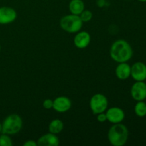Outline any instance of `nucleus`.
<instances>
[{"instance_id": "11", "label": "nucleus", "mask_w": 146, "mask_h": 146, "mask_svg": "<svg viewBox=\"0 0 146 146\" xmlns=\"http://www.w3.org/2000/svg\"><path fill=\"white\" fill-rule=\"evenodd\" d=\"M91 42V36L87 31H82L77 32L74 39V45L80 49L85 48Z\"/></svg>"}, {"instance_id": "16", "label": "nucleus", "mask_w": 146, "mask_h": 146, "mask_svg": "<svg viewBox=\"0 0 146 146\" xmlns=\"http://www.w3.org/2000/svg\"><path fill=\"white\" fill-rule=\"evenodd\" d=\"M134 111L137 116L144 117L146 115V104L143 101H140L137 102L135 104Z\"/></svg>"}, {"instance_id": "13", "label": "nucleus", "mask_w": 146, "mask_h": 146, "mask_svg": "<svg viewBox=\"0 0 146 146\" xmlns=\"http://www.w3.org/2000/svg\"><path fill=\"white\" fill-rule=\"evenodd\" d=\"M131 66L127 62L119 63L115 68V75L120 80H126L131 76Z\"/></svg>"}, {"instance_id": "23", "label": "nucleus", "mask_w": 146, "mask_h": 146, "mask_svg": "<svg viewBox=\"0 0 146 146\" xmlns=\"http://www.w3.org/2000/svg\"><path fill=\"white\" fill-rule=\"evenodd\" d=\"M2 133V123H0V133Z\"/></svg>"}, {"instance_id": "3", "label": "nucleus", "mask_w": 146, "mask_h": 146, "mask_svg": "<svg viewBox=\"0 0 146 146\" xmlns=\"http://www.w3.org/2000/svg\"><path fill=\"white\" fill-rule=\"evenodd\" d=\"M23 121L17 114H11L6 117L2 123V133L14 135L19 132L22 128Z\"/></svg>"}, {"instance_id": "24", "label": "nucleus", "mask_w": 146, "mask_h": 146, "mask_svg": "<svg viewBox=\"0 0 146 146\" xmlns=\"http://www.w3.org/2000/svg\"><path fill=\"white\" fill-rule=\"evenodd\" d=\"M139 1H141V2H146V0H138Z\"/></svg>"}, {"instance_id": "1", "label": "nucleus", "mask_w": 146, "mask_h": 146, "mask_svg": "<svg viewBox=\"0 0 146 146\" xmlns=\"http://www.w3.org/2000/svg\"><path fill=\"white\" fill-rule=\"evenodd\" d=\"M111 58L117 63L128 62L133 57V51L131 46L125 40H117L113 43L110 49Z\"/></svg>"}, {"instance_id": "26", "label": "nucleus", "mask_w": 146, "mask_h": 146, "mask_svg": "<svg viewBox=\"0 0 146 146\" xmlns=\"http://www.w3.org/2000/svg\"><path fill=\"white\" fill-rule=\"evenodd\" d=\"M125 1H130V0H125Z\"/></svg>"}, {"instance_id": "14", "label": "nucleus", "mask_w": 146, "mask_h": 146, "mask_svg": "<svg viewBox=\"0 0 146 146\" xmlns=\"http://www.w3.org/2000/svg\"><path fill=\"white\" fill-rule=\"evenodd\" d=\"M70 12L75 15H80L85 9V4L82 0H71L68 5Z\"/></svg>"}, {"instance_id": "9", "label": "nucleus", "mask_w": 146, "mask_h": 146, "mask_svg": "<svg viewBox=\"0 0 146 146\" xmlns=\"http://www.w3.org/2000/svg\"><path fill=\"white\" fill-rule=\"evenodd\" d=\"M131 76L136 81L146 80V65L143 62H136L131 66Z\"/></svg>"}, {"instance_id": "6", "label": "nucleus", "mask_w": 146, "mask_h": 146, "mask_svg": "<svg viewBox=\"0 0 146 146\" xmlns=\"http://www.w3.org/2000/svg\"><path fill=\"white\" fill-rule=\"evenodd\" d=\"M107 121L111 123H120L125 119V112L123 109L118 107L114 106L108 108L106 111Z\"/></svg>"}, {"instance_id": "10", "label": "nucleus", "mask_w": 146, "mask_h": 146, "mask_svg": "<svg viewBox=\"0 0 146 146\" xmlns=\"http://www.w3.org/2000/svg\"><path fill=\"white\" fill-rule=\"evenodd\" d=\"M72 106L71 101L66 96H58L54 100L53 108L58 113H66L69 111Z\"/></svg>"}, {"instance_id": "25", "label": "nucleus", "mask_w": 146, "mask_h": 146, "mask_svg": "<svg viewBox=\"0 0 146 146\" xmlns=\"http://www.w3.org/2000/svg\"><path fill=\"white\" fill-rule=\"evenodd\" d=\"M0 51H1V45H0Z\"/></svg>"}, {"instance_id": "17", "label": "nucleus", "mask_w": 146, "mask_h": 146, "mask_svg": "<svg viewBox=\"0 0 146 146\" xmlns=\"http://www.w3.org/2000/svg\"><path fill=\"white\" fill-rule=\"evenodd\" d=\"M13 143L9 135L2 133L0 135V146H12Z\"/></svg>"}, {"instance_id": "21", "label": "nucleus", "mask_w": 146, "mask_h": 146, "mask_svg": "<svg viewBox=\"0 0 146 146\" xmlns=\"http://www.w3.org/2000/svg\"><path fill=\"white\" fill-rule=\"evenodd\" d=\"M24 146H37V142H35L34 141H32V140H29V141H27L24 144H23Z\"/></svg>"}, {"instance_id": "22", "label": "nucleus", "mask_w": 146, "mask_h": 146, "mask_svg": "<svg viewBox=\"0 0 146 146\" xmlns=\"http://www.w3.org/2000/svg\"><path fill=\"white\" fill-rule=\"evenodd\" d=\"M97 5L99 7H103L106 5V0H97Z\"/></svg>"}, {"instance_id": "20", "label": "nucleus", "mask_w": 146, "mask_h": 146, "mask_svg": "<svg viewBox=\"0 0 146 146\" xmlns=\"http://www.w3.org/2000/svg\"><path fill=\"white\" fill-rule=\"evenodd\" d=\"M97 121L100 123H104L107 121V117L106 113H101L97 114Z\"/></svg>"}, {"instance_id": "15", "label": "nucleus", "mask_w": 146, "mask_h": 146, "mask_svg": "<svg viewBox=\"0 0 146 146\" xmlns=\"http://www.w3.org/2000/svg\"><path fill=\"white\" fill-rule=\"evenodd\" d=\"M64 123L59 119H54L51 121L48 125V131L49 133L54 134H58L64 129Z\"/></svg>"}, {"instance_id": "12", "label": "nucleus", "mask_w": 146, "mask_h": 146, "mask_svg": "<svg viewBox=\"0 0 146 146\" xmlns=\"http://www.w3.org/2000/svg\"><path fill=\"white\" fill-rule=\"evenodd\" d=\"M59 143V139L56 135L51 133L43 135L37 141L38 146H58Z\"/></svg>"}, {"instance_id": "2", "label": "nucleus", "mask_w": 146, "mask_h": 146, "mask_svg": "<svg viewBox=\"0 0 146 146\" xmlns=\"http://www.w3.org/2000/svg\"><path fill=\"white\" fill-rule=\"evenodd\" d=\"M128 130L125 125L120 123L113 124L108 131V138L110 143L113 146H123L128 139Z\"/></svg>"}, {"instance_id": "4", "label": "nucleus", "mask_w": 146, "mask_h": 146, "mask_svg": "<svg viewBox=\"0 0 146 146\" xmlns=\"http://www.w3.org/2000/svg\"><path fill=\"white\" fill-rule=\"evenodd\" d=\"M83 23L79 15L72 14L64 16L60 20L61 29L70 34L78 32L82 28Z\"/></svg>"}, {"instance_id": "18", "label": "nucleus", "mask_w": 146, "mask_h": 146, "mask_svg": "<svg viewBox=\"0 0 146 146\" xmlns=\"http://www.w3.org/2000/svg\"><path fill=\"white\" fill-rule=\"evenodd\" d=\"M80 18L82 20L83 22H88L91 20L93 17V14L91 11L89 10H85L84 9L81 14L79 15Z\"/></svg>"}, {"instance_id": "7", "label": "nucleus", "mask_w": 146, "mask_h": 146, "mask_svg": "<svg viewBox=\"0 0 146 146\" xmlns=\"http://www.w3.org/2000/svg\"><path fill=\"white\" fill-rule=\"evenodd\" d=\"M131 94L135 101H144L146 98V84L144 81H136L132 86Z\"/></svg>"}, {"instance_id": "8", "label": "nucleus", "mask_w": 146, "mask_h": 146, "mask_svg": "<svg viewBox=\"0 0 146 146\" xmlns=\"http://www.w3.org/2000/svg\"><path fill=\"white\" fill-rule=\"evenodd\" d=\"M17 17L15 9L9 7H0V24H8L14 22Z\"/></svg>"}, {"instance_id": "19", "label": "nucleus", "mask_w": 146, "mask_h": 146, "mask_svg": "<svg viewBox=\"0 0 146 146\" xmlns=\"http://www.w3.org/2000/svg\"><path fill=\"white\" fill-rule=\"evenodd\" d=\"M53 106H54V100H51L50 98H47L45 99L43 102V106L46 109H51L53 108Z\"/></svg>"}, {"instance_id": "5", "label": "nucleus", "mask_w": 146, "mask_h": 146, "mask_svg": "<svg viewBox=\"0 0 146 146\" xmlns=\"http://www.w3.org/2000/svg\"><path fill=\"white\" fill-rule=\"evenodd\" d=\"M89 104L93 113L97 115L101 113L106 112L108 108V101L104 94H96L91 97Z\"/></svg>"}]
</instances>
